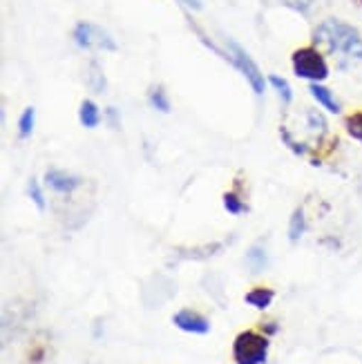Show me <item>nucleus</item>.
Segmentation results:
<instances>
[{"label":"nucleus","instance_id":"3","mask_svg":"<svg viewBox=\"0 0 362 364\" xmlns=\"http://www.w3.org/2000/svg\"><path fill=\"white\" fill-rule=\"evenodd\" d=\"M271 340L266 333L257 331H242L233 342V360L235 364H264L269 358Z\"/></svg>","mask_w":362,"mask_h":364},{"label":"nucleus","instance_id":"1","mask_svg":"<svg viewBox=\"0 0 362 364\" xmlns=\"http://www.w3.org/2000/svg\"><path fill=\"white\" fill-rule=\"evenodd\" d=\"M313 45L340 58L362 60V34L353 25L338 18H326L313 29Z\"/></svg>","mask_w":362,"mask_h":364},{"label":"nucleus","instance_id":"17","mask_svg":"<svg viewBox=\"0 0 362 364\" xmlns=\"http://www.w3.org/2000/svg\"><path fill=\"white\" fill-rule=\"evenodd\" d=\"M222 201H224V208H226L230 215H242V213H246V203L240 199L238 193H226Z\"/></svg>","mask_w":362,"mask_h":364},{"label":"nucleus","instance_id":"18","mask_svg":"<svg viewBox=\"0 0 362 364\" xmlns=\"http://www.w3.org/2000/svg\"><path fill=\"white\" fill-rule=\"evenodd\" d=\"M27 195H29L31 201L36 203V208H38V210H45V197H43V190H41V186H38L36 179H31V181H29V186H27Z\"/></svg>","mask_w":362,"mask_h":364},{"label":"nucleus","instance_id":"13","mask_svg":"<svg viewBox=\"0 0 362 364\" xmlns=\"http://www.w3.org/2000/svg\"><path fill=\"white\" fill-rule=\"evenodd\" d=\"M246 266L250 268V273H260L266 268V252L262 246H253L246 252Z\"/></svg>","mask_w":362,"mask_h":364},{"label":"nucleus","instance_id":"8","mask_svg":"<svg viewBox=\"0 0 362 364\" xmlns=\"http://www.w3.org/2000/svg\"><path fill=\"white\" fill-rule=\"evenodd\" d=\"M309 92H311V97L316 99V103L320 107H324L329 114H340L342 112V105L336 99V94L329 90V87H324L322 83H311L309 85Z\"/></svg>","mask_w":362,"mask_h":364},{"label":"nucleus","instance_id":"4","mask_svg":"<svg viewBox=\"0 0 362 364\" xmlns=\"http://www.w3.org/2000/svg\"><path fill=\"white\" fill-rule=\"evenodd\" d=\"M226 45H228V52H230L228 54L230 63L244 74V78L250 83V87H253V92L257 94V97H262L264 90H266V81H264V76H262V72L257 68V63L250 58V54L235 41H228Z\"/></svg>","mask_w":362,"mask_h":364},{"label":"nucleus","instance_id":"14","mask_svg":"<svg viewBox=\"0 0 362 364\" xmlns=\"http://www.w3.org/2000/svg\"><path fill=\"white\" fill-rule=\"evenodd\" d=\"M34 123H36V109L29 105V107L23 109V114L18 119V134L23 139L31 136V132H34Z\"/></svg>","mask_w":362,"mask_h":364},{"label":"nucleus","instance_id":"9","mask_svg":"<svg viewBox=\"0 0 362 364\" xmlns=\"http://www.w3.org/2000/svg\"><path fill=\"white\" fill-rule=\"evenodd\" d=\"M246 304L248 306H253L257 311H266L271 304H273V299H275V291L273 289H266V287H257L253 291H248L246 293Z\"/></svg>","mask_w":362,"mask_h":364},{"label":"nucleus","instance_id":"2","mask_svg":"<svg viewBox=\"0 0 362 364\" xmlns=\"http://www.w3.org/2000/svg\"><path fill=\"white\" fill-rule=\"evenodd\" d=\"M291 65L297 78H304V81H311V83H322L329 78V74H331L326 56L318 45L297 47L291 54Z\"/></svg>","mask_w":362,"mask_h":364},{"label":"nucleus","instance_id":"23","mask_svg":"<svg viewBox=\"0 0 362 364\" xmlns=\"http://www.w3.org/2000/svg\"><path fill=\"white\" fill-rule=\"evenodd\" d=\"M183 3L188 7H193V9H201V0H183Z\"/></svg>","mask_w":362,"mask_h":364},{"label":"nucleus","instance_id":"20","mask_svg":"<svg viewBox=\"0 0 362 364\" xmlns=\"http://www.w3.org/2000/svg\"><path fill=\"white\" fill-rule=\"evenodd\" d=\"M90 72H92V90L94 92H103L105 90V78H103V72H101V68L97 65V63H92L90 65Z\"/></svg>","mask_w":362,"mask_h":364},{"label":"nucleus","instance_id":"10","mask_svg":"<svg viewBox=\"0 0 362 364\" xmlns=\"http://www.w3.org/2000/svg\"><path fill=\"white\" fill-rule=\"evenodd\" d=\"M78 121H81L83 128H97L101 123V109L97 107L94 101H83L81 107H78Z\"/></svg>","mask_w":362,"mask_h":364},{"label":"nucleus","instance_id":"6","mask_svg":"<svg viewBox=\"0 0 362 364\" xmlns=\"http://www.w3.org/2000/svg\"><path fill=\"white\" fill-rule=\"evenodd\" d=\"M172 322H175L177 328L186 331V333H195V336H206L211 331V322L203 318V315H199L195 311H188V309L175 313Z\"/></svg>","mask_w":362,"mask_h":364},{"label":"nucleus","instance_id":"19","mask_svg":"<svg viewBox=\"0 0 362 364\" xmlns=\"http://www.w3.org/2000/svg\"><path fill=\"white\" fill-rule=\"evenodd\" d=\"M280 134H282V141L295 152V154H300V156H304L307 152H309V148L304 146V144H297V141H293V136L289 134V130L287 128H280Z\"/></svg>","mask_w":362,"mask_h":364},{"label":"nucleus","instance_id":"22","mask_svg":"<svg viewBox=\"0 0 362 364\" xmlns=\"http://www.w3.org/2000/svg\"><path fill=\"white\" fill-rule=\"evenodd\" d=\"M107 117H110V123H112L115 125V128H117V125H119V121H117V109L115 107H107Z\"/></svg>","mask_w":362,"mask_h":364},{"label":"nucleus","instance_id":"7","mask_svg":"<svg viewBox=\"0 0 362 364\" xmlns=\"http://www.w3.org/2000/svg\"><path fill=\"white\" fill-rule=\"evenodd\" d=\"M45 183L50 186L52 190H56V193H60V195H70L83 183V177L70 175V172H63V170H50L45 175Z\"/></svg>","mask_w":362,"mask_h":364},{"label":"nucleus","instance_id":"21","mask_svg":"<svg viewBox=\"0 0 362 364\" xmlns=\"http://www.w3.org/2000/svg\"><path fill=\"white\" fill-rule=\"evenodd\" d=\"M262 333H266V336H275V333H277V324H275V322H264V324H262Z\"/></svg>","mask_w":362,"mask_h":364},{"label":"nucleus","instance_id":"16","mask_svg":"<svg viewBox=\"0 0 362 364\" xmlns=\"http://www.w3.org/2000/svg\"><path fill=\"white\" fill-rule=\"evenodd\" d=\"M269 83L273 85V90L280 94V99L284 101L287 105L293 101V90H291V85H289V83H287L282 76H277V74H271V76H269Z\"/></svg>","mask_w":362,"mask_h":364},{"label":"nucleus","instance_id":"5","mask_svg":"<svg viewBox=\"0 0 362 364\" xmlns=\"http://www.w3.org/2000/svg\"><path fill=\"white\" fill-rule=\"evenodd\" d=\"M74 41L78 47H83V50H90V47H99V50H107V52L117 50L115 38L110 36L103 27L92 25V23H78L74 27Z\"/></svg>","mask_w":362,"mask_h":364},{"label":"nucleus","instance_id":"12","mask_svg":"<svg viewBox=\"0 0 362 364\" xmlns=\"http://www.w3.org/2000/svg\"><path fill=\"white\" fill-rule=\"evenodd\" d=\"M344 130L351 139H356L358 144H362V109H356V112L344 117Z\"/></svg>","mask_w":362,"mask_h":364},{"label":"nucleus","instance_id":"15","mask_svg":"<svg viewBox=\"0 0 362 364\" xmlns=\"http://www.w3.org/2000/svg\"><path fill=\"white\" fill-rule=\"evenodd\" d=\"M148 101H150V105L154 107V109H159V112H170V101H168V97H166V92H164V87H152L150 92H148Z\"/></svg>","mask_w":362,"mask_h":364},{"label":"nucleus","instance_id":"11","mask_svg":"<svg viewBox=\"0 0 362 364\" xmlns=\"http://www.w3.org/2000/svg\"><path fill=\"white\" fill-rule=\"evenodd\" d=\"M307 230V219H304V210L302 208H295L289 221V240L295 244L302 240V235Z\"/></svg>","mask_w":362,"mask_h":364}]
</instances>
